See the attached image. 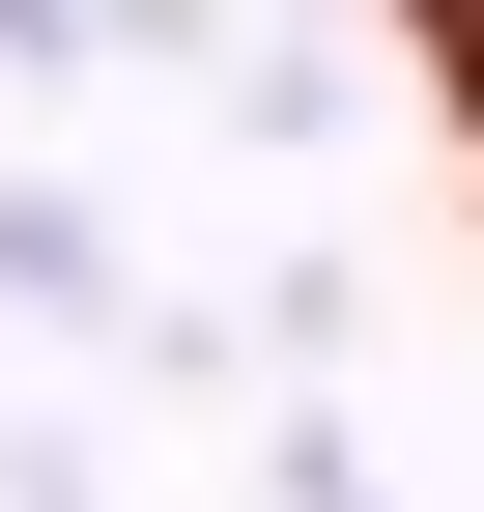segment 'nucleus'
<instances>
[{
    "label": "nucleus",
    "instance_id": "f257e3e1",
    "mask_svg": "<svg viewBox=\"0 0 484 512\" xmlns=\"http://www.w3.org/2000/svg\"><path fill=\"white\" fill-rule=\"evenodd\" d=\"M428 29H456V86H484V0H428Z\"/></svg>",
    "mask_w": 484,
    "mask_h": 512
}]
</instances>
